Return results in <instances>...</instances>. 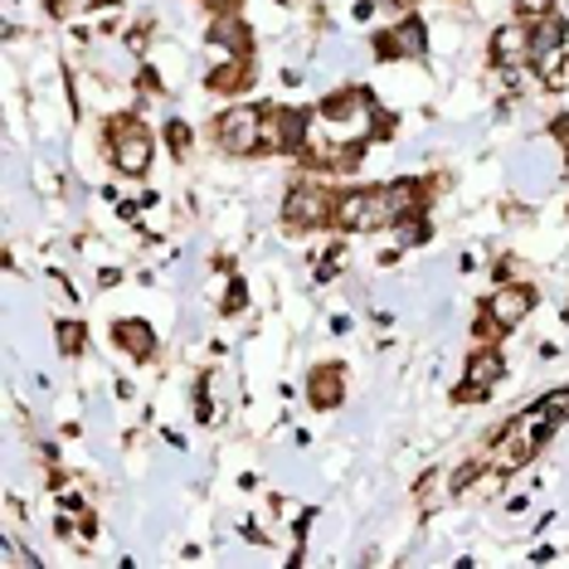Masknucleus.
Returning a JSON list of instances; mask_svg holds the SVG:
<instances>
[{
	"label": "nucleus",
	"instance_id": "20e7f679",
	"mask_svg": "<svg viewBox=\"0 0 569 569\" xmlns=\"http://www.w3.org/2000/svg\"><path fill=\"white\" fill-rule=\"evenodd\" d=\"M214 141L234 157H249V151L263 147V108H229L219 112L214 122Z\"/></svg>",
	"mask_w": 569,
	"mask_h": 569
},
{
	"label": "nucleus",
	"instance_id": "dca6fc26",
	"mask_svg": "<svg viewBox=\"0 0 569 569\" xmlns=\"http://www.w3.org/2000/svg\"><path fill=\"white\" fill-rule=\"evenodd\" d=\"M546 88H550V93H560V88H569V54L546 63Z\"/></svg>",
	"mask_w": 569,
	"mask_h": 569
},
{
	"label": "nucleus",
	"instance_id": "423d86ee",
	"mask_svg": "<svg viewBox=\"0 0 569 569\" xmlns=\"http://www.w3.org/2000/svg\"><path fill=\"white\" fill-rule=\"evenodd\" d=\"M501 351H491V346H482V351H472V360H468V385H458L452 390V399L458 405H477V399H487L491 395V385L501 380Z\"/></svg>",
	"mask_w": 569,
	"mask_h": 569
},
{
	"label": "nucleus",
	"instance_id": "2eb2a0df",
	"mask_svg": "<svg viewBox=\"0 0 569 569\" xmlns=\"http://www.w3.org/2000/svg\"><path fill=\"white\" fill-rule=\"evenodd\" d=\"M59 351L63 356H79L83 351V321H63V327H59Z\"/></svg>",
	"mask_w": 569,
	"mask_h": 569
},
{
	"label": "nucleus",
	"instance_id": "f8f14e48",
	"mask_svg": "<svg viewBox=\"0 0 569 569\" xmlns=\"http://www.w3.org/2000/svg\"><path fill=\"white\" fill-rule=\"evenodd\" d=\"M210 40L219 49H229V54H239V59H249V49H253V34H249V24H243L234 10H224V16H214L210 24Z\"/></svg>",
	"mask_w": 569,
	"mask_h": 569
},
{
	"label": "nucleus",
	"instance_id": "7ed1b4c3",
	"mask_svg": "<svg viewBox=\"0 0 569 569\" xmlns=\"http://www.w3.org/2000/svg\"><path fill=\"white\" fill-rule=\"evenodd\" d=\"M108 141H112V166H118L122 176H141L151 166V132L132 112L108 122Z\"/></svg>",
	"mask_w": 569,
	"mask_h": 569
},
{
	"label": "nucleus",
	"instance_id": "5701e85b",
	"mask_svg": "<svg viewBox=\"0 0 569 569\" xmlns=\"http://www.w3.org/2000/svg\"><path fill=\"white\" fill-rule=\"evenodd\" d=\"M390 6H399V10H413V6H419V0H390Z\"/></svg>",
	"mask_w": 569,
	"mask_h": 569
},
{
	"label": "nucleus",
	"instance_id": "4be33fe9",
	"mask_svg": "<svg viewBox=\"0 0 569 569\" xmlns=\"http://www.w3.org/2000/svg\"><path fill=\"white\" fill-rule=\"evenodd\" d=\"M44 10H49L54 20H63V16H69V0H44Z\"/></svg>",
	"mask_w": 569,
	"mask_h": 569
},
{
	"label": "nucleus",
	"instance_id": "0eeeda50",
	"mask_svg": "<svg viewBox=\"0 0 569 569\" xmlns=\"http://www.w3.org/2000/svg\"><path fill=\"white\" fill-rule=\"evenodd\" d=\"M560 44H565V20H555V16L530 20V30H526V59L536 63V69H546Z\"/></svg>",
	"mask_w": 569,
	"mask_h": 569
},
{
	"label": "nucleus",
	"instance_id": "412c9836",
	"mask_svg": "<svg viewBox=\"0 0 569 569\" xmlns=\"http://www.w3.org/2000/svg\"><path fill=\"white\" fill-rule=\"evenodd\" d=\"M550 137H560L565 151H569V118H555V122H550Z\"/></svg>",
	"mask_w": 569,
	"mask_h": 569
},
{
	"label": "nucleus",
	"instance_id": "4468645a",
	"mask_svg": "<svg viewBox=\"0 0 569 569\" xmlns=\"http://www.w3.org/2000/svg\"><path fill=\"white\" fill-rule=\"evenodd\" d=\"M540 419H550V423H560L569 419V390H550V395H540Z\"/></svg>",
	"mask_w": 569,
	"mask_h": 569
},
{
	"label": "nucleus",
	"instance_id": "39448f33",
	"mask_svg": "<svg viewBox=\"0 0 569 569\" xmlns=\"http://www.w3.org/2000/svg\"><path fill=\"white\" fill-rule=\"evenodd\" d=\"M263 147L273 151H307V112L302 108H268L263 112Z\"/></svg>",
	"mask_w": 569,
	"mask_h": 569
},
{
	"label": "nucleus",
	"instance_id": "9b49d317",
	"mask_svg": "<svg viewBox=\"0 0 569 569\" xmlns=\"http://www.w3.org/2000/svg\"><path fill=\"white\" fill-rule=\"evenodd\" d=\"M112 341H118L132 360H151V356H157V331H151L147 321H137V317L112 321Z\"/></svg>",
	"mask_w": 569,
	"mask_h": 569
},
{
	"label": "nucleus",
	"instance_id": "f03ea898",
	"mask_svg": "<svg viewBox=\"0 0 569 569\" xmlns=\"http://www.w3.org/2000/svg\"><path fill=\"white\" fill-rule=\"evenodd\" d=\"M336 190L321 186V180H297L282 200V224L292 229H321V224H336Z\"/></svg>",
	"mask_w": 569,
	"mask_h": 569
},
{
	"label": "nucleus",
	"instance_id": "6ab92c4d",
	"mask_svg": "<svg viewBox=\"0 0 569 569\" xmlns=\"http://www.w3.org/2000/svg\"><path fill=\"white\" fill-rule=\"evenodd\" d=\"M224 312H243V282H229V292H224Z\"/></svg>",
	"mask_w": 569,
	"mask_h": 569
},
{
	"label": "nucleus",
	"instance_id": "f257e3e1",
	"mask_svg": "<svg viewBox=\"0 0 569 569\" xmlns=\"http://www.w3.org/2000/svg\"><path fill=\"white\" fill-rule=\"evenodd\" d=\"M395 200H390V186L375 190V186H360V190H346L336 200V224L341 229H356V234H370V229H385L395 224Z\"/></svg>",
	"mask_w": 569,
	"mask_h": 569
},
{
	"label": "nucleus",
	"instance_id": "aec40b11",
	"mask_svg": "<svg viewBox=\"0 0 569 569\" xmlns=\"http://www.w3.org/2000/svg\"><path fill=\"white\" fill-rule=\"evenodd\" d=\"M200 6H210V10H214V16H224V10H239V6H243V0H200Z\"/></svg>",
	"mask_w": 569,
	"mask_h": 569
},
{
	"label": "nucleus",
	"instance_id": "a211bd4d",
	"mask_svg": "<svg viewBox=\"0 0 569 569\" xmlns=\"http://www.w3.org/2000/svg\"><path fill=\"white\" fill-rule=\"evenodd\" d=\"M166 141H171L176 151H186L190 147V127L186 122H166Z\"/></svg>",
	"mask_w": 569,
	"mask_h": 569
},
{
	"label": "nucleus",
	"instance_id": "1a4fd4ad",
	"mask_svg": "<svg viewBox=\"0 0 569 569\" xmlns=\"http://www.w3.org/2000/svg\"><path fill=\"white\" fill-rule=\"evenodd\" d=\"M375 54H380V59H413V54H423V24L405 20V24H395V30L375 34Z\"/></svg>",
	"mask_w": 569,
	"mask_h": 569
},
{
	"label": "nucleus",
	"instance_id": "f3484780",
	"mask_svg": "<svg viewBox=\"0 0 569 569\" xmlns=\"http://www.w3.org/2000/svg\"><path fill=\"white\" fill-rule=\"evenodd\" d=\"M555 10V0H516V16L521 20H540V16H550Z\"/></svg>",
	"mask_w": 569,
	"mask_h": 569
},
{
	"label": "nucleus",
	"instance_id": "9d476101",
	"mask_svg": "<svg viewBox=\"0 0 569 569\" xmlns=\"http://www.w3.org/2000/svg\"><path fill=\"white\" fill-rule=\"evenodd\" d=\"M307 399L312 409H336L346 399V370L341 366H317L307 375Z\"/></svg>",
	"mask_w": 569,
	"mask_h": 569
},
{
	"label": "nucleus",
	"instance_id": "ddd939ff",
	"mask_svg": "<svg viewBox=\"0 0 569 569\" xmlns=\"http://www.w3.org/2000/svg\"><path fill=\"white\" fill-rule=\"evenodd\" d=\"M249 83H253V69H249V59H239V54H229V63H219L210 73V93H243Z\"/></svg>",
	"mask_w": 569,
	"mask_h": 569
},
{
	"label": "nucleus",
	"instance_id": "6e6552de",
	"mask_svg": "<svg viewBox=\"0 0 569 569\" xmlns=\"http://www.w3.org/2000/svg\"><path fill=\"white\" fill-rule=\"evenodd\" d=\"M530 307H536V292H530L526 282H507V288H501V292L487 302V312L501 321V331H511L516 321L530 317Z\"/></svg>",
	"mask_w": 569,
	"mask_h": 569
}]
</instances>
